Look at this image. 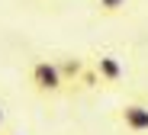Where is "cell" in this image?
<instances>
[{
  "mask_svg": "<svg viewBox=\"0 0 148 135\" xmlns=\"http://www.w3.org/2000/svg\"><path fill=\"white\" fill-rule=\"evenodd\" d=\"M29 84H32L39 93H58V90L64 87V77H61L58 61H48V58L36 61V64L29 68Z\"/></svg>",
  "mask_w": 148,
  "mask_h": 135,
  "instance_id": "1",
  "label": "cell"
},
{
  "mask_svg": "<svg viewBox=\"0 0 148 135\" xmlns=\"http://www.w3.org/2000/svg\"><path fill=\"white\" fill-rule=\"evenodd\" d=\"M119 122L126 125L129 132H135V135L148 132V106L145 103H126V106H119Z\"/></svg>",
  "mask_w": 148,
  "mask_h": 135,
  "instance_id": "2",
  "label": "cell"
},
{
  "mask_svg": "<svg viewBox=\"0 0 148 135\" xmlns=\"http://www.w3.org/2000/svg\"><path fill=\"white\" fill-rule=\"evenodd\" d=\"M93 71H97V77H100L103 84H119L122 74H126L116 55H100V58L93 61Z\"/></svg>",
  "mask_w": 148,
  "mask_h": 135,
  "instance_id": "3",
  "label": "cell"
},
{
  "mask_svg": "<svg viewBox=\"0 0 148 135\" xmlns=\"http://www.w3.org/2000/svg\"><path fill=\"white\" fill-rule=\"evenodd\" d=\"M61 68V77H64V84H71V80H81L84 74V61L81 58H68V61H58Z\"/></svg>",
  "mask_w": 148,
  "mask_h": 135,
  "instance_id": "4",
  "label": "cell"
},
{
  "mask_svg": "<svg viewBox=\"0 0 148 135\" xmlns=\"http://www.w3.org/2000/svg\"><path fill=\"white\" fill-rule=\"evenodd\" d=\"M126 3H129V0H97V10L106 13V16H113V13H122V10H126Z\"/></svg>",
  "mask_w": 148,
  "mask_h": 135,
  "instance_id": "5",
  "label": "cell"
},
{
  "mask_svg": "<svg viewBox=\"0 0 148 135\" xmlns=\"http://www.w3.org/2000/svg\"><path fill=\"white\" fill-rule=\"evenodd\" d=\"M0 125H3V106H0Z\"/></svg>",
  "mask_w": 148,
  "mask_h": 135,
  "instance_id": "6",
  "label": "cell"
},
{
  "mask_svg": "<svg viewBox=\"0 0 148 135\" xmlns=\"http://www.w3.org/2000/svg\"><path fill=\"white\" fill-rule=\"evenodd\" d=\"M3 135H19V132H3Z\"/></svg>",
  "mask_w": 148,
  "mask_h": 135,
  "instance_id": "7",
  "label": "cell"
}]
</instances>
